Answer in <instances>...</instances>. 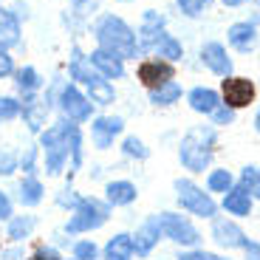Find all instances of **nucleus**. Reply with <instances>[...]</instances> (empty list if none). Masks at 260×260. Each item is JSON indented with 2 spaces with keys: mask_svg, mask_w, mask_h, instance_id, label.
<instances>
[{
  "mask_svg": "<svg viewBox=\"0 0 260 260\" xmlns=\"http://www.w3.org/2000/svg\"><path fill=\"white\" fill-rule=\"evenodd\" d=\"M254 96H257V88H254V82L249 77H235L232 74V77L221 79V102L226 108H232V111L249 108L254 102Z\"/></svg>",
  "mask_w": 260,
  "mask_h": 260,
  "instance_id": "9",
  "label": "nucleus"
},
{
  "mask_svg": "<svg viewBox=\"0 0 260 260\" xmlns=\"http://www.w3.org/2000/svg\"><path fill=\"white\" fill-rule=\"evenodd\" d=\"M23 102V111H20V119H23V124L28 127V133H34V136H40L43 130L48 127V108L46 102H43V96H26L20 99Z\"/></svg>",
  "mask_w": 260,
  "mask_h": 260,
  "instance_id": "19",
  "label": "nucleus"
},
{
  "mask_svg": "<svg viewBox=\"0 0 260 260\" xmlns=\"http://www.w3.org/2000/svg\"><path fill=\"white\" fill-rule=\"evenodd\" d=\"M77 124L59 116L57 122H48V127L37 136L40 153H43V173L46 178H59L68 173L71 164V133Z\"/></svg>",
  "mask_w": 260,
  "mask_h": 260,
  "instance_id": "2",
  "label": "nucleus"
},
{
  "mask_svg": "<svg viewBox=\"0 0 260 260\" xmlns=\"http://www.w3.org/2000/svg\"><path fill=\"white\" fill-rule=\"evenodd\" d=\"M57 105H59L62 119H68V122H74V124H85L96 116V105H93L91 99H88V93L74 82L62 85V91H59V96H57Z\"/></svg>",
  "mask_w": 260,
  "mask_h": 260,
  "instance_id": "7",
  "label": "nucleus"
},
{
  "mask_svg": "<svg viewBox=\"0 0 260 260\" xmlns=\"http://www.w3.org/2000/svg\"><path fill=\"white\" fill-rule=\"evenodd\" d=\"M218 150V127L215 124H192L178 142V161L189 176H204L212 170Z\"/></svg>",
  "mask_w": 260,
  "mask_h": 260,
  "instance_id": "1",
  "label": "nucleus"
},
{
  "mask_svg": "<svg viewBox=\"0 0 260 260\" xmlns=\"http://www.w3.org/2000/svg\"><path fill=\"white\" fill-rule=\"evenodd\" d=\"M130 238H133V252H136V257H150V254L158 249V243L164 241L161 238V226H158V215H147L142 223L136 226V232H130Z\"/></svg>",
  "mask_w": 260,
  "mask_h": 260,
  "instance_id": "11",
  "label": "nucleus"
},
{
  "mask_svg": "<svg viewBox=\"0 0 260 260\" xmlns=\"http://www.w3.org/2000/svg\"><path fill=\"white\" fill-rule=\"evenodd\" d=\"M218 207H221L229 218L243 221V218H249V215L254 212V198H252V192H249L246 187L235 184L226 195H221V204H218Z\"/></svg>",
  "mask_w": 260,
  "mask_h": 260,
  "instance_id": "18",
  "label": "nucleus"
},
{
  "mask_svg": "<svg viewBox=\"0 0 260 260\" xmlns=\"http://www.w3.org/2000/svg\"><path fill=\"white\" fill-rule=\"evenodd\" d=\"M102 260H136L130 232H113L102 246Z\"/></svg>",
  "mask_w": 260,
  "mask_h": 260,
  "instance_id": "25",
  "label": "nucleus"
},
{
  "mask_svg": "<svg viewBox=\"0 0 260 260\" xmlns=\"http://www.w3.org/2000/svg\"><path fill=\"white\" fill-rule=\"evenodd\" d=\"M20 173V150L3 147L0 150V178H12Z\"/></svg>",
  "mask_w": 260,
  "mask_h": 260,
  "instance_id": "36",
  "label": "nucleus"
},
{
  "mask_svg": "<svg viewBox=\"0 0 260 260\" xmlns=\"http://www.w3.org/2000/svg\"><path fill=\"white\" fill-rule=\"evenodd\" d=\"M167 20H164V14H158L156 9H147V12L142 14V23H139L136 28V43H139V54L142 51H153V48L158 46V40L167 34Z\"/></svg>",
  "mask_w": 260,
  "mask_h": 260,
  "instance_id": "13",
  "label": "nucleus"
},
{
  "mask_svg": "<svg viewBox=\"0 0 260 260\" xmlns=\"http://www.w3.org/2000/svg\"><path fill=\"white\" fill-rule=\"evenodd\" d=\"M136 79L147 88V91H156L161 85H167L170 79H176V65L164 62V59L153 57V59H142L136 68Z\"/></svg>",
  "mask_w": 260,
  "mask_h": 260,
  "instance_id": "12",
  "label": "nucleus"
},
{
  "mask_svg": "<svg viewBox=\"0 0 260 260\" xmlns=\"http://www.w3.org/2000/svg\"><path fill=\"white\" fill-rule=\"evenodd\" d=\"M187 105L195 113L209 116V113L221 105V91H215V88H209V85H195V88L187 91Z\"/></svg>",
  "mask_w": 260,
  "mask_h": 260,
  "instance_id": "21",
  "label": "nucleus"
},
{
  "mask_svg": "<svg viewBox=\"0 0 260 260\" xmlns=\"http://www.w3.org/2000/svg\"><path fill=\"white\" fill-rule=\"evenodd\" d=\"M93 40L96 48L113 54L119 59H136L139 57V43H136V31L127 26V20L119 14L108 12L96 20L93 26Z\"/></svg>",
  "mask_w": 260,
  "mask_h": 260,
  "instance_id": "3",
  "label": "nucleus"
},
{
  "mask_svg": "<svg viewBox=\"0 0 260 260\" xmlns=\"http://www.w3.org/2000/svg\"><path fill=\"white\" fill-rule=\"evenodd\" d=\"M71 257L74 260H102V246L93 238H77L71 243Z\"/></svg>",
  "mask_w": 260,
  "mask_h": 260,
  "instance_id": "34",
  "label": "nucleus"
},
{
  "mask_svg": "<svg viewBox=\"0 0 260 260\" xmlns=\"http://www.w3.org/2000/svg\"><path fill=\"white\" fill-rule=\"evenodd\" d=\"M14 204H20L23 209H37L46 201V181L40 176H20V181L14 184Z\"/></svg>",
  "mask_w": 260,
  "mask_h": 260,
  "instance_id": "16",
  "label": "nucleus"
},
{
  "mask_svg": "<svg viewBox=\"0 0 260 260\" xmlns=\"http://www.w3.org/2000/svg\"><path fill=\"white\" fill-rule=\"evenodd\" d=\"M153 54H156L158 59H164V62H178V59L184 57V46H181V40L178 37L164 34V37L158 40V46L153 48Z\"/></svg>",
  "mask_w": 260,
  "mask_h": 260,
  "instance_id": "31",
  "label": "nucleus"
},
{
  "mask_svg": "<svg viewBox=\"0 0 260 260\" xmlns=\"http://www.w3.org/2000/svg\"><path fill=\"white\" fill-rule=\"evenodd\" d=\"M43 173V153L40 144H26L20 150V176H40Z\"/></svg>",
  "mask_w": 260,
  "mask_h": 260,
  "instance_id": "30",
  "label": "nucleus"
},
{
  "mask_svg": "<svg viewBox=\"0 0 260 260\" xmlns=\"http://www.w3.org/2000/svg\"><path fill=\"white\" fill-rule=\"evenodd\" d=\"M12 74H14V59H12V54H9L6 48H0V79L12 77Z\"/></svg>",
  "mask_w": 260,
  "mask_h": 260,
  "instance_id": "44",
  "label": "nucleus"
},
{
  "mask_svg": "<svg viewBox=\"0 0 260 260\" xmlns=\"http://www.w3.org/2000/svg\"><path fill=\"white\" fill-rule=\"evenodd\" d=\"M249 192H252L254 201H260V167H257V178H254V184H252V189H249Z\"/></svg>",
  "mask_w": 260,
  "mask_h": 260,
  "instance_id": "46",
  "label": "nucleus"
},
{
  "mask_svg": "<svg viewBox=\"0 0 260 260\" xmlns=\"http://www.w3.org/2000/svg\"><path fill=\"white\" fill-rule=\"evenodd\" d=\"M102 198L108 201L111 209H124V207H133L139 201V187L130 178H111L105 181L102 187Z\"/></svg>",
  "mask_w": 260,
  "mask_h": 260,
  "instance_id": "15",
  "label": "nucleus"
},
{
  "mask_svg": "<svg viewBox=\"0 0 260 260\" xmlns=\"http://www.w3.org/2000/svg\"><path fill=\"white\" fill-rule=\"evenodd\" d=\"M99 3L102 0H71V12L77 17H91V14L99 12Z\"/></svg>",
  "mask_w": 260,
  "mask_h": 260,
  "instance_id": "41",
  "label": "nucleus"
},
{
  "mask_svg": "<svg viewBox=\"0 0 260 260\" xmlns=\"http://www.w3.org/2000/svg\"><path fill=\"white\" fill-rule=\"evenodd\" d=\"M254 3H257V6H260V0H254Z\"/></svg>",
  "mask_w": 260,
  "mask_h": 260,
  "instance_id": "50",
  "label": "nucleus"
},
{
  "mask_svg": "<svg viewBox=\"0 0 260 260\" xmlns=\"http://www.w3.org/2000/svg\"><path fill=\"white\" fill-rule=\"evenodd\" d=\"M158 215V226H161V238L170 243H176L178 249H198L204 243L201 229L195 226V221L189 215H184L181 209H164Z\"/></svg>",
  "mask_w": 260,
  "mask_h": 260,
  "instance_id": "6",
  "label": "nucleus"
},
{
  "mask_svg": "<svg viewBox=\"0 0 260 260\" xmlns=\"http://www.w3.org/2000/svg\"><path fill=\"white\" fill-rule=\"evenodd\" d=\"M91 65L96 68V74H102L105 79H124V74H127V68H124V59H119V57H113V54H108V51H102V48H93L91 54Z\"/></svg>",
  "mask_w": 260,
  "mask_h": 260,
  "instance_id": "23",
  "label": "nucleus"
},
{
  "mask_svg": "<svg viewBox=\"0 0 260 260\" xmlns=\"http://www.w3.org/2000/svg\"><path fill=\"white\" fill-rule=\"evenodd\" d=\"M20 34H23V28H20V17L14 12H9V9L0 6V48H14L20 46Z\"/></svg>",
  "mask_w": 260,
  "mask_h": 260,
  "instance_id": "26",
  "label": "nucleus"
},
{
  "mask_svg": "<svg viewBox=\"0 0 260 260\" xmlns=\"http://www.w3.org/2000/svg\"><path fill=\"white\" fill-rule=\"evenodd\" d=\"M68 77L74 85H88L93 77H99L96 68L91 65V57L79 46H71V57H68Z\"/></svg>",
  "mask_w": 260,
  "mask_h": 260,
  "instance_id": "22",
  "label": "nucleus"
},
{
  "mask_svg": "<svg viewBox=\"0 0 260 260\" xmlns=\"http://www.w3.org/2000/svg\"><path fill=\"white\" fill-rule=\"evenodd\" d=\"M198 57H201L204 68L207 71H212L215 77H232V57H229L226 46L223 43H218V40H209V43H204L201 51H198Z\"/></svg>",
  "mask_w": 260,
  "mask_h": 260,
  "instance_id": "14",
  "label": "nucleus"
},
{
  "mask_svg": "<svg viewBox=\"0 0 260 260\" xmlns=\"http://www.w3.org/2000/svg\"><path fill=\"white\" fill-rule=\"evenodd\" d=\"M0 3H3V0H0Z\"/></svg>",
  "mask_w": 260,
  "mask_h": 260,
  "instance_id": "51",
  "label": "nucleus"
},
{
  "mask_svg": "<svg viewBox=\"0 0 260 260\" xmlns=\"http://www.w3.org/2000/svg\"><path fill=\"white\" fill-rule=\"evenodd\" d=\"M181 96H184V88L176 82V79H170L167 85L150 91V105H156V108H170V105L181 102Z\"/></svg>",
  "mask_w": 260,
  "mask_h": 260,
  "instance_id": "29",
  "label": "nucleus"
},
{
  "mask_svg": "<svg viewBox=\"0 0 260 260\" xmlns=\"http://www.w3.org/2000/svg\"><path fill=\"white\" fill-rule=\"evenodd\" d=\"M241 252H243V260H260V241H249Z\"/></svg>",
  "mask_w": 260,
  "mask_h": 260,
  "instance_id": "45",
  "label": "nucleus"
},
{
  "mask_svg": "<svg viewBox=\"0 0 260 260\" xmlns=\"http://www.w3.org/2000/svg\"><path fill=\"white\" fill-rule=\"evenodd\" d=\"M173 192H176V204L184 215L189 218H201V221H212L215 215H218V201H215V195L207 192L201 184L195 181L189 176H181L173 181Z\"/></svg>",
  "mask_w": 260,
  "mask_h": 260,
  "instance_id": "5",
  "label": "nucleus"
},
{
  "mask_svg": "<svg viewBox=\"0 0 260 260\" xmlns=\"http://www.w3.org/2000/svg\"><path fill=\"white\" fill-rule=\"evenodd\" d=\"M113 209L108 207L102 195H82V201L74 212H68L62 229L59 232L68 235V238H82V235H93L111 221Z\"/></svg>",
  "mask_w": 260,
  "mask_h": 260,
  "instance_id": "4",
  "label": "nucleus"
},
{
  "mask_svg": "<svg viewBox=\"0 0 260 260\" xmlns=\"http://www.w3.org/2000/svg\"><path fill=\"white\" fill-rule=\"evenodd\" d=\"M62 260H74V257H62Z\"/></svg>",
  "mask_w": 260,
  "mask_h": 260,
  "instance_id": "49",
  "label": "nucleus"
},
{
  "mask_svg": "<svg viewBox=\"0 0 260 260\" xmlns=\"http://www.w3.org/2000/svg\"><path fill=\"white\" fill-rule=\"evenodd\" d=\"M209 3H212V0H176L178 12H181L184 17H201L209 9Z\"/></svg>",
  "mask_w": 260,
  "mask_h": 260,
  "instance_id": "39",
  "label": "nucleus"
},
{
  "mask_svg": "<svg viewBox=\"0 0 260 260\" xmlns=\"http://www.w3.org/2000/svg\"><path fill=\"white\" fill-rule=\"evenodd\" d=\"M209 238L223 252H235V249H243L249 243L246 229L235 221V218H229V215H215L212 223H209Z\"/></svg>",
  "mask_w": 260,
  "mask_h": 260,
  "instance_id": "8",
  "label": "nucleus"
},
{
  "mask_svg": "<svg viewBox=\"0 0 260 260\" xmlns=\"http://www.w3.org/2000/svg\"><path fill=\"white\" fill-rule=\"evenodd\" d=\"M235 116H238V111H232V108H226L221 102L209 113V124H215V127H229V124H235Z\"/></svg>",
  "mask_w": 260,
  "mask_h": 260,
  "instance_id": "40",
  "label": "nucleus"
},
{
  "mask_svg": "<svg viewBox=\"0 0 260 260\" xmlns=\"http://www.w3.org/2000/svg\"><path fill=\"white\" fill-rule=\"evenodd\" d=\"M14 207H17V204H14L12 192H6V189L0 187V221H3V223L14 215Z\"/></svg>",
  "mask_w": 260,
  "mask_h": 260,
  "instance_id": "42",
  "label": "nucleus"
},
{
  "mask_svg": "<svg viewBox=\"0 0 260 260\" xmlns=\"http://www.w3.org/2000/svg\"><path fill=\"white\" fill-rule=\"evenodd\" d=\"M85 93H88V99H91L93 105H99V108H108V105L116 102V88H113V82L105 79L102 74L93 77L91 82L85 85Z\"/></svg>",
  "mask_w": 260,
  "mask_h": 260,
  "instance_id": "28",
  "label": "nucleus"
},
{
  "mask_svg": "<svg viewBox=\"0 0 260 260\" xmlns=\"http://www.w3.org/2000/svg\"><path fill=\"white\" fill-rule=\"evenodd\" d=\"M14 88H17L20 99L26 96H37L40 91H43V85H46V79L40 77V71L34 68V65H23V68H14Z\"/></svg>",
  "mask_w": 260,
  "mask_h": 260,
  "instance_id": "24",
  "label": "nucleus"
},
{
  "mask_svg": "<svg viewBox=\"0 0 260 260\" xmlns=\"http://www.w3.org/2000/svg\"><path fill=\"white\" fill-rule=\"evenodd\" d=\"M20 111H23L20 96H9V93H3V96H0V124L20 119Z\"/></svg>",
  "mask_w": 260,
  "mask_h": 260,
  "instance_id": "37",
  "label": "nucleus"
},
{
  "mask_svg": "<svg viewBox=\"0 0 260 260\" xmlns=\"http://www.w3.org/2000/svg\"><path fill=\"white\" fill-rule=\"evenodd\" d=\"M54 207L62 209V212H74V209L79 207V201H82V192H79L74 184H65V187H59L57 192H54Z\"/></svg>",
  "mask_w": 260,
  "mask_h": 260,
  "instance_id": "32",
  "label": "nucleus"
},
{
  "mask_svg": "<svg viewBox=\"0 0 260 260\" xmlns=\"http://www.w3.org/2000/svg\"><path fill=\"white\" fill-rule=\"evenodd\" d=\"M62 257L65 254L59 252V246L51 241H37L31 246V252L26 254V260H62Z\"/></svg>",
  "mask_w": 260,
  "mask_h": 260,
  "instance_id": "35",
  "label": "nucleus"
},
{
  "mask_svg": "<svg viewBox=\"0 0 260 260\" xmlns=\"http://www.w3.org/2000/svg\"><path fill=\"white\" fill-rule=\"evenodd\" d=\"M221 3L229 9H238V6H243V3H249V0H221Z\"/></svg>",
  "mask_w": 260,
  "mask_h": 260,
  "instance_id": "47",
  "label": "nucleus"
},
{
  "mask_svg": "<svg viewBox=\"0 0 260 260\" xmlns=\"http://www.w3.org/2000/svg\"><path fill=\"white\" fill-rule=\"evenodd\" d=\"M254 130H257V136H260V108H257V111H254Z\"/></svg>",
  "mask_w": 260,
  "mask_h": 260,
  "instance_id": "48",
  "label": "nucleus"
},
{
  "mask_svg": "<svg viewBox=\"0 0 260 260\" xmlns=\"http://www.w3.org/2000/svg\"><path fill=\"white\" fill-rule=\"evenodd\" d=\"M235 184H238V176H235L232 170H226V167L207 170V178H204V189L212 192V195H226Z\"/></svg>",
  "mask_w": 260,
  "mask_h": 260,
  "instance_id": "27",
  "label": "nucleus"
},
{
  "mask_svg": "<svg viewBox=\"0 0 260 260\" xmlns=\"http://www.w3.org/2000/svg\"><path fill=\"white\" fill-rule=\"evenodd\" d=\"M40 229V218L34 212H14L6 221V243H14V246H23L34 238V232Z\"/></svg>",
  "mask_w": 260,
  "mask_h": 260,
  "instance_id": "17",
  "label": "nucleus"
},
{
  "mask_svg": "<svg viewBox=\"0 0 260 260\" xmlns=\"http://www.w3.org/2000/svg\"><path fill=\"white\" fill-rule=\"evenodd\" d=\"M257 26L252 20H238L226 28V43L235 48L238 54H252L257 48Z\"/></svg>",
  "mask_w": 260,
  "mask_h": 260,
  "instance_id": "20",
  "label": "nucleus"
},
{
  "mask_svg": "<svg viewBox=\"0 0 260 260\" xmlns=\"http://www.w3.org/2000/svg\"><path fill=\"white\" fill-rule=\"evenodd\" d=\"M119 150H122V156L130 158V161H147L150 158V147L144 144V139H139V136H124L122 144H119Z\"/></svg>",
  "mask_w": 260,
  "mask_h": 260,
  "instance_id": "33",
  "label": "nucleus"
},
{
  "mask_svg": "<svg viewBox=\"0 0 260 260\" xmlns=\"http://www.w3.org/2000/svg\"><path fill=\"white\" fill-rule=\"evenodd\" d=\"M254 178H257V167H254V164H246V167H241V173H238V184H241V187L252 189Z\"/></svg>",
  "mask_w": 260,
  "mask_h": 260,
  "instance_id": "43",
  "label": "nucleus"
},
{
  "mask_svg": "<svg viewBox=\"0 0 260 260\" xmlns=\"http://www.w3.org/2000/svg\"><path fill=\"white\" fill-rule=\"evenodd\" d=\"M124 133V119L113 116V113H102V116L91 119V147L105 153L116 144V139Z\"/></svg>",
  "mask_w": 260,
  "mask_h": 260,
  "instance_id": "10",
  "label": "nucleus"
},
{
  "mask_svg": "<svg viewBox=\"0 0 260 260\" xmlns=\"http://www.w3.org/2000/svg\"><path fill=\"white\" fill-rule=\"evenodd\" d=\"M176 260H232L226 254H218V252H209V249L198 246V249H181Z\"/></svg>",
  "mask_w": 260,
  "mask_h": 260,
  "instance_id": "38",
  "label": "nucleus"
}]
</instances>
